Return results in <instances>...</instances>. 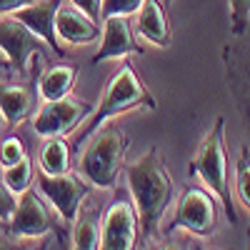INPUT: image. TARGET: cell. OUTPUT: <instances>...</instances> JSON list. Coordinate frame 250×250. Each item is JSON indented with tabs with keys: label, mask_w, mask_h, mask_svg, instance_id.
<instances>
[{
	"label": "cell",
	"mask_w": 250,
	"mask_h": 250,
	"mask_svg": "<svg viewBox=\"0 0 250 250\" xmlns=\"http://www.w3.org/2000/svg\"><path fill=\"white\" fill-rule=\"evenodd\" d=\"M138 108L155 110V98L140 83L135 70L130 65H125V68H120L115 73V78L108 83V88L103 90V95L98 100V105L93 108V113L73 130V143H75L73 148H80L85 140H90L103 128V123H108L110 118L130 113V110H138Z\"/></svg>",
	"instance_id": "cell-2"
},
{
	"label": "cell",
	"mask_w": 250,
	"mask_h": 250,
	"mask_svg": "<svg viewBox=\"0 0 250 250\" xmlns=\"http://www.w3.org/2000/svg\"><path fill=\"white\" fill-rule=\"evenodd\" d=\"M33 0H0V13H15L20 8L30 5Z\"/></svg>",
	"instance_id": "cell-26"
},
{
	"label": "cell",
	"mask_w": 250,
	"mask_h": 250,
	"mask_svg": "<svg viewBox=\"0 0 250 250\" xmlns=\"http://www.w3.org/2000/svg\"><path fill=\"white\" fill-rule=\"evenodd\" d=\"M170 3H173V0H165V5H170Z\"/></svg>",
	"instance_id": "cell-28"
},
{
	"label": "cell",
	"mask_w": 250,
	"mask_h": 250,
	"mask_svg": "<svg viewBox=\"0 0 250 250\" xmlns=\"http://www.w3.org/2000/svg\"><path fill=\"white\" fill-rule=\"evenodd\" d=\"M8 225H10V233L18 238L45 235L53 228V220H50V210H48L45 200L40 198V193H35L30 188L23 195H18V205H15L13 215L8 218Z\"/></svg>",
	"instance_id": "cell-10"
},
{
	"label": "cell",
	"mask_w": 250,
	"mask_h": 250,
	"mask_svg": "<svg viewBox=\"0 0 250 250\" xmlns=\"http://www.w3.org/2000/svg\"><path fill=\"white\" fill-rule=\"evenodd\" d=\"M8 120H5V115H3V110H0V125H5Z\"/></svg>",
	"instance_id": "cell-27"
},
{
	"label": "cell",
	"mask_w": 250,
	"mask_h": 250,
	"mask_svg": "<svg viewBox=\"0 0 250 250\" xmlns=\"http://www.w3.org/2000/svg\"><path fill=\"white\" fill-rule=\"evenodd\" d=\"M125 150H128V138L118 128L100 130L80 155V175L93 188H113Z\"/></svg>",
	"instance_id": "cell-4"
},
{
	"label": "cell",
	"mask_w": 250,
	"mask_h": 250,
	"mask_svg": "<svg viewBox=\"0 0 250 250\" xmlns=\"http://www.w3.org/2000/svg\"><path fill=\"white\" fill-rule=\"evenodd\" d=\"M125 178H128V193L140 218V230L145 233V238H153L175 195L173 178L165 170L158 148L145 150L135 163H130L125 168Z\"/></svg>",
	"instance_id": "cell-1"
},
{
	"label": "cell",
	"mask_w": 250,
	"mask_h": 250,
	"mask_svg": "<svg viewBox=\"0 0 250 250\" xmlns=\"http://www.w3.org/2000/svg\"><path fill=\"white\" fill-rule=\"evenodd\" d=\"M135 33L158 48L170 45V23L163 10L160 0H143V5L135 10Z\"/></svg>",
	"instance_id": "cell-14"
},
{
	"label": "cell",
	"mask_w": 250,
	"mask_h": 250,
	"mask_svg": "<svg viewBox=\"0 0 250 250\" xmlns=\"http://www.w3.org/2000/svg\"><path fill=\"white\" fill-rule=\"evenodd\" d=\"M173 228H183L198 238H210L218 228V203L213 193L208 188H188L175 205Z\"/></svg>",
	"instance_id": "cell-6"
},
{
	"label": "cell",
	"mask_w": 250,
	"mask_h": 250,
	"mask_svg": "<svg viewBox=\"0 0 250 250\" xmlns=\"http://www.w3.org/2000/svg\"><path fill=\"white\" fill-rule=\"evenodd\" d=\"M235 188L240 200L250 210V158H240V163L235 165Z\"/></svg>",
	"instance_id": "cell-23"
},
{
	"label": "cell",
	"mask_w": 250,
	"mask_h": 250,
	"mask_svg": "<svg viewBox=\"0 0 250 250\" xmlns=\"http://www.w3.org/2000/svg\"><path fill=\"white\" fill-rule=\"evenodd\" d=\"M3 180H5V185L10 188L15 195H23L25 190H30L33 180H35V170H33L30 158L10 165V168H3Z\"/></svg>",
	"instance_id": "cell-19"
},
{
	"label": "cell",
	"mask_w": 250,
	"mask_h": 250,
	"mask_svg": "<svg viewBox=\"0 0 250 250\" xmlns=\"http://www.w3.org/2000/svg\"><path fill=\"white\" fill-rule=\"evenodd\" d=\"M70 3L75 8H80L83 13H88L90 18L100 20V5H103V0H70Z\"/></svg>",
	"instance_id": "cell-25"
},
{
	"label": "cell",
	"mask_w": 250,
	"mask_h": 250,
	"mask_svg": "<svg viewBox=\"0 0 250 250\" xmlns=\"http://www.w3.org/2000/svg\"><path fill=\"white\" fill-rule=\"evenodd\" d=\"M35 95L28 85H0V110L8 123H20L33 113Z\"/></svg>",
	"instance_id": "cell-16"
},
{
	"label": "cell",
	"mask_w": 250,
	"mask_h": 250,
	"mask_svg": "<svg viewBox=\"0 0 250 250\" xmlns=\"http://www.w3.org/2000/svg\"><path fill=\"white\" fill-rule=\"evenodd\" d=\"M0 50L15 70L25 73L33 55L45 53V40L38 38L25 23H20L13 13H0Z\"/></svg>",
	"instance_id": "cell-9"
},
{
	"label": "cell",
	"mask_w": 250,
	"mask_h": 250,
	"mask_svg": "<svg viewBox=\"0 0 250 250\" xmlns=\"http://www.w3.org/2000/svg\"><path fill=\"white\" fill-rule=\"evenodd\" d=\"M88 118V105L78 98H60V100H43L33 115V130L43 138H62L70 135L78 125Z\"/></svg>",
	"instance_id": "cell-8"
},
{
	"label": "cell",
	"mask_w": 250,
	"mask_h": 250,
	"mask_svg": "<svg viewBox=\"0 0 250 250\" xmlns=\"http://www.w3.org/2000/svg\"><path fill=\"white\" fill-rule=\"evenodd\" d=\"M73 248L80 250H93L100 248V223L95 220L93 213H78V218L73 220Z\"/></svg>",
	"instance_id": "cell-18"
},
{
	"label": "cell",
	"mask_w": 250,
	"mask_h": 250,
	"mask_svg": "<svg viewBox=\"0 0 250 250\" xmlns=\"http://www.w3.org/2000/svg\"><path fill=\"white\" fill-rule=\"evenodd\" d=\"M60 5V0H33L30 5L15 10L13 15L25 23L38 38L45 40V45H50L55 53H60L58 35H55V10Z\"/></svg>",
	"instance_id": "cell-13"
},
{
	"label": "cell",
	"mask_w": 250,
	"mask_h": 250,
	"mask_svg": "<svg viewBox=\"0 0 250 250\" xmlns=\"http://www.w3.org/2000/svg\"><path fill=\"white\" fill-rule=\"evenodd\" d=\"M100 20L90 18L88 13H83L75 8L70 0H60V5L55 10V35L62 43L70 45H88L100 40Z\"/></svg>",
	"instance_id": "cell-11"
},
{
	"label": "cell",
	"mask_w": 250,
	"mask_h": 250,
	"mask_svg": "<svg viewBox=\"0 0 250 250\" xmlns=\"http://www.w3.org/2000/svg\"><path fill=\"white\" fill-rule=\"evenodd\" d=\"M143 5V0H103L100 5V23L110 15H135V10Z\"/></svg>",
	"instance_id": "cell-22"
},
{
	"label": "cell",
	"mask_w": 250,
	"mask_h": 250,
	"mask_svg": "<svg viewBox=\"0 0 250 250\" xmlns=\"http://www.w3.org/2000/svg\"><path fill=\"white\" fill-rule=\"evenodd\" d=\"M190 173L203 180V185L210 190L223 205L228 220L235 223L233 210V198H230V185H228V155H225V120L215 118L210 133L203 138L198 145V153L190 163Z\"/></svg>",
	"instance_id": "cell-3"
},
{
	"label": "cell",
	"mask_w": 250,
	"mask_h": 250,
	"mask_svg": "<svg viewBox=\"0 0 250 250\" xmlns=\"http://www.w3.org/2000/svg\"><path fill=\"white\" fill-rule=\"evenodd\" d=\"M75 78H78V70L73 65H53L48 68L43 75H40V83H38V93L43 100H60L70 95L73 85H75Z\"/></svg>",
	"instance_id": "cell-15"
},
{
	"label": "cell",
	"mask_w": 250,
	"mask_h": 250,
	"mask_svg": "<svg viewBox=\"0 0 250 250\" xmlns=\"http://www.w3.org/2000/svg\"><path fill=\"white\" fill-rule=\"evenodd\" d=\"M140 235V218L130 195L118 193L100 220V248L105 250H130Z\"/></svg>",
	"instance_id": "cell-5"
},
{
	"label": "cell",
	"mask_w": 250,
	"mask_h": 250,
	"mask_svg": "<svg viewBox=\"0 0 250 250\" xmlns=\"http://www.w3.org/2000/svg\"><path fill=\"white\" fill-rule=\"evenodd\" d=\"M25 158H28L25 145L18 138H5L3 143H0V165H3V168H10V165L25 160Z\"/></svg>",
	"instance_id": "cell-21"
},
{
	"label": "cell",
	"mask_w": 250,
	"mask_h": 250,
	"mask_svg": "<svg viewBox=\"0 0 250 250\" xmlns=\"http://www.w3.org/2000/svg\"><path fill=\"white\" fill-rule=\"evenodd\" d=\"M228 5H230L233 35H245L250 25V0H228Z\"/></svg>",
	"instance_id": "cell-20"
},
{
	"label": "cell",
	"mask_w": 250,
	"mask_h": 250,
	"mask_svg": "<svg viewBox=\"0 0 250 250\" xmlns=\"http://www.w3.org/2000/svg\"><path fill=\"white\" fill-rule=\"evenodd\" d=\"M38 165H40V173H45V175L68 173L70 170V148H68L65 138H48L43 143V148H40Z\"/></svg>",
	"instance_id": "cell-17"
},
{
	"label": "cell",
	"mask_w": 250,
	"mask_h": 250,
	"mask_svg": "<svg viewBox=\"0 0 250 250\" xmlns=\"http://www.w3.org/2000/svg\"><path fill=\"white\" fill-rule=\"evenodd\" d=\"M38 190L55 208V213L62 220L73 223L78 218V213L83 210V200H85V195L90 193V183L83 175L70 173V170L60 173V175L40 173L38 175Z\"/></svg>",
	"instance_id": "cell-7"
},
{
	"label": "cell",
	"mask_w": 250,
	"mask_h": 250,
	"mask_svg": "<svg viewBox=\"0 0 250 250\" xmlns=\"http://www.w3.org/2000/svg\"><path fill=\"white\" fill-rule=\"evenodd\" d=\"M103 33H100V48L95 53V62L103 60H113V58H125L133 55L140 48L135 45V35L128 15H110L103 20Z\"/></svg>",
	"instance_id": "cell-12"
},
{
	"label": "cell",
	"mask_w": 250,
	"mask_h": 250,
	"mask_svg": "<svg viewBox=\"0 0 250 250\" xmlns=\"http://www.w3.org/2000/svg\"><path fill=\"white\" fill-rule=\"evenodd\" d=\"M18 205V195L5 185V180H0V220H8Z\"/></svg>",
	"instance_id": "cell-24"
}]
</instances>
